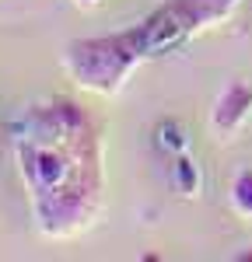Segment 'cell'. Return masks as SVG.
I'll return each instance as SVG.
<instances>
[{"mask_svg": "<svg viewBox=\"0 0 252 262\" xmlns=\"http://www.w3.org/2000/svg\"><path fill=\"white\" fill-rule=\"evenodd\" d=\"M144 56H151V49H147L144 28H137V32H123V35H112V39L74 42L67 49L63 63L81 88L98 91V95H116L126 84L130 70Z\"/></svg>", "mask_w": 252, "mask_h": 262, "instance_id": "1", "label": "cell"}, {"mask_svg": "<svg viewBox=\"0 0 252 262\" xmlns=\"http://www.w3.org/2000/svg\"><path fill=\"white\" fill-rule=\"evenodd\" d=\"M249 116H252V88H245V84H228L224 95L214 105V116H210L217 140H231L249 122Z\"/></svg>", "mask_w": 252, "mask_h": 262, "instance_id": "2", "label": "cell"}, {"mask_svg": "<svg viewBox=\"0 0 252 262\" xmlns=\"http://www.w3.org/2000/svg\"><path fill=\"white\" fill-rule=\"evenodd\" d=\"M235 4L238 0H175L172 7L186 18L189 32H200V28H210L214 21H224Z\"/></svg>", "mask_w": 252, "mask_h": 262, "instance_id": "3", "label": "cell"}, {"mask_svg": "<svg viewBox=\"0 0 252 262\" xmlns=\"http://www.w3.org/2000/svg\"><path fill=\"white\" fill-rule=\"evenodd\" d=\"M172 179H175V189L182 192V196H200V185H203V175H200V168L196 161L186 154H175V164H172Z\"/></svg>", "mask_w": 252, "mask_h": 262, "instance_id": "4", "label": "cell"}, {"mask_svg": "<svg viewBox=\"0 0 252 262\" xmlns=\"http://www.w3.org/2000/svg\"><path fill=\"white\" fill-rule=\"evenodd\" d=\"M158 143L165 147L168 154H186L189 150V137H186V126L179 119H168L158 126Z\"/></svg>", "mask_w": 252, "mask_h": 262, "instance_id": "5", "label": "cell"}, {"mask_svg": "<svg viewBox=\"0 0 252 262\" xmlns=\"http://www.w3.org/2000/svg\"><path fill=\"white\" fill-rule=\"evenodd\" d=\"M231 206L235 213L252 221V171H238V179L231 182Z\"/></svg>", "mask_w": 252, "mask_h": 262, "instance_id": "6", "label": "cell"}, {"mask_svg": "<svg viewBox=\"0 0 252 262\" xmlns=\"http://www.w3.org/2000/svg\"><path fill=\"white\" fill-rule=\"evenodd\" d=\"M77 4H98V0H77Z\"/></svg>", "mask_w": 252, "mask_h": 262, "instance_id": "7", "label": "cell"}]
</instances>
